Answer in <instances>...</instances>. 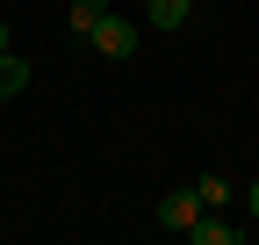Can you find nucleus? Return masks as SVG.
Listing matches in <instances>:
<instances>
[{
	"label": "nucleus",
	"instance_id": "obj_1",
	"mask_svg": "<svg viewBox=\"0 0 259 245\" xmlns=\"http://www.w3.org/2000/svg\"><path fill=\"white\" fill-rule=\"evenodd\" d=\"M94 51H101V58H130V51H137V22H130V15H101V22H94V36H87Z\"/></svg>",
	"mask_w": 259,
	"mask_h": 245
},
{
	"label": "nucleus",
	"instance_id": "obj_8",
	"mask_svg": "<svg viewBox=\"0 0 259 245\" xmlns=\"http://www.w3.org/2000/svg\"><path fill=\"white\" fill-rule=\"evenodd\" d=\"M245 217H259V180H245Z\"/></svg>",
	"mask_w": 259,
	"mask_h": 245
},
{
	"label": "nucleus",
	"instance_id": "obj_3",
	"mask_svg": "<svg viewBox=\"0 0 259 245\" xmlns=\"http://www.w3.org/2000/svg\"><path fill=\"white\" fill-rule=\"evenodd\" d=\"M238 238H245V231H238V224H216V209H202V217L187 224V245H238Z\"/></svg>",
	"mask_w": 259,
	"mask_h": 245
},
{
	"label": "nucleus",
	"instance_id": "obj_5",
	"mask_svg": "<svg viewBox=\"0 0 259 245\" xmlns=\"http://www.w3.org/2000/svg\"><path fill=\"white\" fill-rule=\"evenodd\" d=\"M187 8H194V0H144V22H151V29H180Z\"/></svg>",
	"mask_w": 259,
	"mask_h": 245
},
{
	"label": "nucleus",
	"instance_id": "obj_7",
	"mask_svg": "<svg viewBox=\"0 0 259 245\" xmlns=\"http://www.w3.org/2000/svg\"><path fill=\"white\" fill-rule=\"evenodd\" d=\"M101 15H108V0H72V44H87Z\"/></svg>",
	"mask_w": 259,
	"mask_h": 245
},
{
	"label": "nucleus",
	"instance_id": "obj_6",
	"mask_svg": "<svg viewBox=\"0 0 259 245\" xmlns=\"http://www.w3.org/2000/svg\"><path fill=\"white\" fill-rule=\"evenodd\" d=\"M29 79H36V72H29V58H15V51L0 58V101H8V94H22Z\"/></svg>",
	"mask_w": 259,
	"mask_h": 245
},
{
	"label": "nucleus",
	"instance_id": "obj_4",
	"mask_svg": "<svg viewBox=\"0 0 259 245\" xmlns=\"http://www.w3.org/2000/svg\"><path fill=\"white\" fill-rule=\"evenodd\" d=\"M194 195H202V209H231V173H202V180H194Z\"/></svg>",
	"mask_w": 259,
	"mask_h": 245
},
{
	"label": "nucleus",
	"instance_id": "obj_9",
	"mask_svg": "<svg viewBox=\"0 0 259 245\" xmlns=\"http://www.w3.org/2000/svg\"><path fill=\"white\" fill-rule=\"evenodd\" d=\"M8 51H15V29H8V22H0V58H8Z\"/></svg>",
	"mask_w": 259,
	"mask_h": 245
},
{
	"label": "nucleus",
	"instance_id": "obj_2",
	"mask_svg": "<svg viewBox=\"0 0 259 245\" xmlns=\"http://www.w3.org/2000/svg\"><path fill=\"white\" fill-rule=\"evenodd\" d=\"M194 217H202V195H194V188H166V195H158V224H166V231L187 238Z\"/></svg>",
	"mask_w": 259,
	"mask_h": 245
}]
</instances>
